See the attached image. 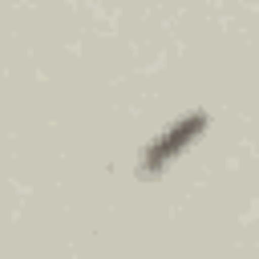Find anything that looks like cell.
Instances as JSON below:
<instances>
[{
	"label": "cell",
	"mask_w": 259,
	"mask_h": 259,
	"mask_svg": "<svg viewBox=\"0 0 259 259\" xmlns=\"http://www.w3.org/2000/svg\"><path fill=\"white\" fill-rule=\"evenodd\" d=\"M202 130H206V113L202 109H194V113H182L178 121H170L146 150H142V174L146 178H154V174H162V170H170L198 138H202Z\"/></svg>",
	"instance_id": "cell-1"
}]
</instances>
